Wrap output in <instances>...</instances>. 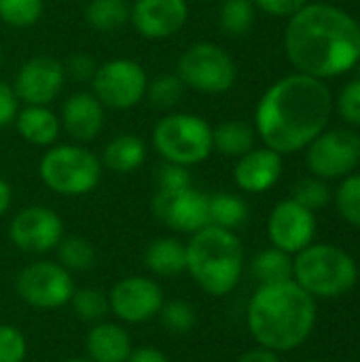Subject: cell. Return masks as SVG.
I'll return each instance as SVG.
<instances>
[{
  "instance_id": "cell-1",
  "label": "cell",
  "mask_w": 360,
  "mask_h": 362,
  "mask_svg": "<svg viewBox=\"0 0 360 362\" xmlns=\"http://www.w3.org/2000/svg\"><path fill=\"white\" fill-rule=\"evenodd\" d=\"M333 112V93L325 81L295 72L282 76L261 95L255 108V132L280 155L306 151L320 136Z\"/></svg>"
},
{
  "instance_id": "cell-2",
  "label": "cell",
  "mask_w": 360,
  "mask_h": 362,
  "mask_svg": "<svg viewBox=\"0 0 360 362\" xmlns=\"http://www.w3.org/2000/svg\"><path fill=\"white\" fill-rule=\"evenodd\" d=\"M284 51L297 72L335 78L360 62V25L350 13L327 2H308L289 17Z\"/></svg>"
},
{
  "instance_id": "cell-3",
  "label": "cell",
  "mask_w": 360,
  "mask_h": 362,
  "mask_svg": "<svg viewBox=\"0 0 360 362\" xmlns=\"http://www.w3.org/2000/svg\"><path fill=\"white\" fill-rule=\"evenodd\" d=\"M316 299L295 280L261 284L246 308V327L257 346L276 354L303 346L316 327Z\"/></svg>"
},
{
  "instance_id": "cell-4",
  "label": "cell",
  "mask_w": 360,
  "mask_h": 362,
  "mask_svg": "<svg viewBox=\"0 0 360 362\" xmlns=\"http://www.w3.org/2000/svg\"><path fill=\"white\" fill-rule=\"evenodd\" d=\"M244 267V246L236 231L206 225L189 235L185 274L191 276L202 293L210 297L233 293L242 280Z\"/></svg>"
},
{
  "instance_id": "cell-5",
  "label": "cell",
  "mask_w": 360,
  "mask_h": 362,
  "mask_svg": "<svg viewBox=\"0 0 360 362\" xmlns=\"http://www.w3.org/2000/svg\"><path fill=\"white\" fill-rule=\"evenodd\" d=\"M293 280L316 301L339 299L359 282L352 255L333 244H310L293 257Z\"/></svg>"
},
{
  "instance_id": "cell-6",
  "label": "cell",
  "mask_w": 360,
  "mask_h": 362,
  "mask_svg": "<svg viewBox=\"0 0 360 362\" xmlns=\"http://www.w3.org/2000/svg\"><path fill=\"white\" fill-rule=\"evenodd\" d=\"M104 174L100 157L79 142L53 144L38 161L42 185L62 197H83L98 189Z\"/></svg>"
},
{
  "instance_id": "cell-7",
  "label": "cell",
  "mask_w": 360,
  "mask_h": 362,
  "mask_svg": "<svg viewBox=\"0 0 360 362\" xmlns=\"http://www.w3.org/2000/svg\"><path fill=\"white\" fill-rule=\"evenodd\" d=\"M157 155L176 165L193 168L212 155V125L193 112H168L153 127Z\"/></svg>"
},
{
  "instance_id": "cell-8",
  "label": "cell",
  "mask_w": 360,
  "mask_h": 362,
  "mask_svg": "<svg viewBox=\"0 0 360 362\" xmlns=\"http://www.w3.org/2000/svg\"><path fill=\"white\" fill-rule=\"evenodd\" d=\"M176 74L185 87L197 93L221 95L233 89L238 81V66L221 45L195 42L178 57Z\"/></svg>"
},
{
  "instance_id": "cell-9",
  "label": "cell",
  "mask_w": 360,
  "mask_h": 362,
  "mask_svg": "<svg viewBox=\"0 0 360 362\" xmlns=\"http://www.w3.org/2000/svg\"><path fill=\"white\" fill-rule=\"evenodd\" d=\"M15 295L34 310H59L70 303L76 286L57 261H34L15 276Z\"/></svg>"
},
{
  "instance_id": "cell-10",
  "label": "cell",
  "mask_w": 360,
  "mask_h": 362,
  "mask_svg": "<svg viewBox=\"0 0 360 362\" xmlns=\"http://www.w3.org/2000/svg\"><path fill=\"white\" fill-rule=\"evenodd\" d=\"M149 74L129 57H115L98 64L91 78V93L110 110H132L144 102Z\"/></svg>"
},
{
  "instance_id": "cell-11",
  "label": "cell",
  "mask_w": 360,
  "mask_h": 362,
  "mask_svg": "<svg viewBox=\"0 0 360 362\" xmlns=\"http://www.w3.org/2000/svg\"><path fill=\"white\" fill-rule=\"evenodd\" d=\"M306 165L323 180L346 178L360 165V134L354 129H325L306 146Z\"/></svg>"
},
{
  "instance_id": "cell-12",
  "label": "cell",
  "mask_w": 360,
  "mask_h": 362,
  "mask_svg": "<svg viewBox=\"0 0 360 362\" xmlns=\"http://www.w3.org/2000/svg\"><path fill=\"white\" fill-rule=\"evenodd\" d=\"M166 295L161 284L151 276H127L108 291L110 314L121 325H144L159 316Z\"/></svg>"
},
{
  "instance_id": "cell-13",
  "label": "cell",
  "mask_w": 360,
  "mask_h": 362,
  "mask_svg": "<svg viewBox=\"0 0 360 362\" xmlns=\"http://www.w3.org/2000/svg\"><path fill=\"white\" fill-rule=\"evenodd\" d=\"M64 235L62 216L47 206H25L8 223L11 244L25 255L53 252Z\"/></svg>"
},
{
  "instance_id": "cell-14",
  "label": "cell",
  "mask_w": 360,
  "mask_h": 362,
  "mask_svg": "<svg viewBox=\"0 0 360 362\" xmlns=\"http://www.w3.org/2000/svg\"><path fill=\"white\" fill-rule=\"evenodd\" d=\"M151 210L163 227L182 235H193L208 225V195L193 185L174 191H155Z\"/></svg>"
},
{
  "instance_id": "cell-15",
  "label": "cell",
  "mask_w": 360,
  "mask_h": 362,
  "mask_svg": "<svg viewBox=\"0 0 360 362\" xmlns=\"http://www.w3.org/2000/svg\"><path fill=\"white\" fill-rule=\"evenodd\" d=\"M64 62L51 55H34L21 64L13 78V91L23 106H49L66 85Z\"/></svg>"
},
{
  "instance_id": "cell-16",
  "label": "cell",
  "mask_w": 360,
  "mask_h": 362,
  "mask_svg": "<svg viewBox=\"0 0 360 362\" xmlns=\"http://www.w3.org/2000/svg\"><path fill=\"white\" fill-rule=\"evenodd\" d=\"M316 229V212L297 204L293 197L278 202L267 218L269 244L293 257L310 244H314Z\"/></svg>"
},
{
  "instance_id": "cell-17",
  "label": "cell",
  "mask_w": 360,
  "mask_h": 362,
  "mask_svg": "<svg viewBox=\"0 0 360 362\" xmlns=\"http://www.w3.org/2000/svg\"><path fill=\"white\" fill-rule=\"evenodd\" d=\"M189 13L187 0H136L129 23L146 40H166L187 25Z\"/></svg>"
},
{
  "instance_id": "cell-18",
  "label": "cell",
  "mask_w": 360,
  "mask_h": 362,
  "mask_svg": "<svg viewBox=\"0 0 360 362\" xmlns=\"http://www.w3.org/2000/svg\"><path fill=\"white\" fill-rule=\"evenodd\" d=\"M104 121L106 108L91 91H74L62 104V132H66L79 144L95 140L104 129Z\"/></svg>"
},
{
  "instance_id": "cell-19",
  "label": "cell",
  "mask_w": 360,
  "mask_h": 362,
  "mask_svg": "<svg viewBox=\"0 0 360 362\" xmlns=\"http://www.w3.org/2000/svg\"><path fill=\"white\" fill-rule=\"evenodd\" d=\"M282 176V155L261 146L252 148L240 159H236L233 168V182L240 187V191L250 195H261L276 187V182Z\"/></svg>"
},
{
  "instance_id": "cell-20",
  "label": "cell",
  "mask_w": 360,
  "mask_h": 362,
  "mask_svg": "<svg viewBox=\"0 0 360 362\" xmlns=\"http://www.w3.org/2000/svg\"><path fill=\"white\" fill-rule=\"evenodd\" d=\"M134 350L132 335L121 322H95L85 337V358L91 362H127Z\"/></svg>"
},
{
  "instance_id": "cell-21",
  "label": "cell",
  "mask_w": 360,
  "mask_h": 362,
  "mask_svg": "<svg viewBox=\"0 0 360 362\" xmlns=\"http://www.w3.org/2000/svg\"><path fill=\"white\" fill-rule=\"evenodd\" d=\"M13 125L28 144L40 148L57 144V138L62 134L59 115H55L49 106H21Z\"/></svg>"
},
{
  "instance_id": "cell-22",
  "label": "cell",
  "mask_w": 360,
  "mask_h": 362,
  "mask_svg": "<svg viewBox=\"0 0 360 362\" xmlns=\"http://www.w3.org/2000/svg\"><path fill=\"white\" fill-rule=\"evenodd\" d=\"M142 261L155 278H178L187 269V244L172 235L155 238L146 244Z\"/></svg>"
},
{
  "instance_id": "cell-23",
  "label": "cell",
  "mask_w": 360,
  "mask_h": 362,
  "mask_svg": "<svg viewBox=\"0 0 360 362\" xmlns=\"http://www.w3.org/2000/svg\"><path fill=\"white\" fill-rule=\"evenodd\" d=\"M146 144L136 134H117L104 146L102 165L115 174H132L146 161Z\"/></svg>"
},
{
  "instance_id": "cell-24",
  "label": "cell",
  "mask_w": 360,
  "mask_h": 362,
  "mask_svg": "<svg viewBox=\"0 0 360 362\" xmlns=\"http://www.w3.org/2000/svg\"><path fill=\"white\" fill-rule=\"evenodd\" d=\"M257 132L244 121H225L212 127V148L229 159H240L255 148Z\"/></svg>"
},
{
  "instance_id": "cell-25",
  "label": "cell",
  "mask_w": 360,
  "mask_h": 362,
  "mask_svg": "<svg viewBox=\"0 0 360 362\" xmlns=\"http://www.w3.org/2000/svg\"><path fill=\"white\" fill-rule=\"evenodd\" d=\"M250 272L261 284H280L293 280V255L278 248H265L250 261Z\"/></svg>"
},
{
  "instance_id": "cell-26",
  "label": "cell",
  "mask_w": 360,
  "mask_h": 362,
  "mask_svg": "<svg viewBox=\"0 0 360 362\" xmlns=\"http://www.w3.org/2000/svg\"><path fill=\"white\" fill-rule=\"evenodd\" d=\"M248 221V206L240 195L214 193L208 195V225L236 231Z\"/></svg>"
},
{
  "instance_id": "cell-27",
  "label": "cell",
  "mask_w": 360,
  "mask_h": 362,
  "mask_svg": "<svg viewBox=\"0 0 360 362\" xmlns=\"http://www.w3.org/2000/svg\"><path fill=\"white\" fill-rule=\"evenodd\" d=\"M83 15L89 28L98 32H115L129 23L132 4L127 0H89Z\"/></svg>"
},
{
  "instance_id": "cell-28",
  "label": "cell",
  "mask_w": 360,
  "mask_h": 362,
  "mask_svg": "<svg viewBox=\"0 0 360 362\" xmlns=\"http://www.w3.org/2000/svg\"><path fill=\"white\" fill-rule=\"evenodd\" d=\"M57 263L66 267L70 274L74 272H89L95 265V248L87 238L81 235H64L62 242L55 248Z\"/></svg>"
},
{
  "instance_id": "cell-29",
  "label": "cell",
  "mask_w": 360,
  "mask_h": 362,
  "mask_svg": "<svg viewBox=\"0 0 360 362\" xmlns=\"http://www.w3.org/2000/svg\"><path fill=\"white\" fill-rule=\"evenodd\" d=\"M185 85L178 78V74H159L155 78H149L144 100L149 102L151 108L155 110H172L174 106L180 104L185 95Z\"/></svg>"
},
{
  "instance_id": "cell-30",
  "label": "cell",
  "mask_w": 360,
  "mask_h": 362,
  "mask_svg": "<svg viewBox=\"0 0 360 362\" xmlns=\"http://www.w3.org/2000/svg\"><path fill=\"white\" fill-rule=\"evenodd\" d=\"M257 6L252 0H223L219 8V25L229 36H244L255 25Z\"/></svg>"
},
{
  "instance_id": "cell-31",
  "label": "cell",
  "mask_w": 360,
  "mask_h": 362,
  "mask_svg": "<svg viewBox=\"0 0 360 362\" xmlns=\"http://www.w3.org/2000/svg\"><path fill=\"white\" fill-rule=\"evenodd\" d=\"M72 305V312L74 316L81 320V322H87V325H95V322H102L108 314H110V308H108V293L100 291V288H76L70 303Z\"/></svg>"
},
{
  "instance_id": "cell-32",
  "label": "cell",
  "mask_w": 360,
  "mask_h": 362,
  "mask_svg": "<svg viewBox=\"0 0 360 362\" xmlns=\"http://www.w3.org/2000/svg\"><path fill=\"white\" fill-rule=\"evenodd\" d=\"M157 318L170 335H187L195 329L197 312L189 301L172 299V301H166L161 305Z\"/></svg>"
},
{
  "instance_id": "cell-33",
  "label": "cell",
  "mask_w": 360,
  "mask_h": 362,
  "mask_svg": "<svg viewBox=\"0 0 360 362\" xmlns=\"http://www.w3.org/2000/svg\"><path fill=\"white\" fill-rule=\"evenodd\" d=\"M42 0H0V21L8 28H32L42 17Z\"/></svg>"
},
{
  "instance_id": "cell-34",
  "label": "cell",
  "mask_w": 360,
  "mask_h": 362,
  "mask_svg": "<svg viewBox=\"0 0 360 362\" xmlns=\"http://www.w3.org/2000/svg\"><path fill=\"white\" fill-rule=\"evenodd\" d=\"M297 204L306 206L312 212H318L323 208H327L333 199V193L327 185V180L316 178V176H308L295 182L293 187V195H291Z\"/></svg>"
},
{
  "instance_id": "cell-35",
  "label": "cell",
  "mask_w": 360,
  "mask_h": 362,
  "mask_svg": "<svg viewBox=\"0 0 360 362\" xmlns=\"http://www.w3.org/2000/svg\"><path fill=\"white\" fill-rule=\"evenodd\" d=\"M335 208L339 216L360 229V174H350L335 191Z\"/></svg>"
},
{
  "instance_id": "cell-36",
  "label": "cell",
  "mask_w": 360,
  "mask_h": 362,
  "mask_svg": "<svg viewBox=\"0 0 360 362\" xmlns=\"http://www.w3.org/2000/svg\"><path fill=\"white\" fill-rule=\"evenodd\" d=\"M28 356V339L15 327L0 322V362H23Z\"/></svg>"
},
{
  "instance_id": "cell-37",
  "label": "cell",
  "mask_w": 360,
  "mask_h": 362,
  "mask_svg": "<svg viewBox=\"0 0 360 362\" xmlns=\"http://www.w3.org/2000/svg\"><path fill=\"white\" fill-rule=\"evenodd\" d=\"M155 182H157V191H174V189L191 187L193 178L189 168L161 161V165L155 170Z\"/></svg>"
},
{
  "instance_id": "cell-38",
  "label": "cell",
  "mask_w": 360,
  "mask_h": 362,
  "mask_svg": "<svg viewBox=\"0 0 360 362\" xmlns=\"http://www.w3.org/2000/svg\"><path fill=\"white\" fill-rule=\"evenodd\" d=\"M335 106H337L339 117H342L346 123H350V125H354V127H360V76L359 78H354V81H350V83L339 91Z\"/></svg>"
},
{
  "instance_id": "cell-39",
  "label": "cell",
  "mask_w": 360,
  "mask_h": 362,
  "mask_svg": "<svg viewBox=\"0 0 360 362\" xmlns=\"http://www.w3.org/2000/svg\"><path fill=\"white\" fill-rule=\"evenodd\" d=\"M64 70H66V76H70L76 83H91V78L98 70V64L87 53H74L64 64Z\"/></svg>"
},
{
  "instance_id": "cell-40",
  "label": "cell",
  "mask_w": 360,
  "mask_h": 362,
  "mask_svg": "<svg viewBox=\"0 0 360 362\" xmlns=\"http://www.w3.org/2000/svg\"><path fill=\"white\" fill-rule=\"evenodd\" d=\"M252 4L274 17H291L308 4V0H252Z\"/></svg>"
},
{
  "instance_id": "cell-41",
  "label": "cell",
  "mask_w": 360,
  "mask_h": 362,
  "mask_svg": "<svg viewBox=\"0 0 360 362\" xmlns=\"http://www.w3.org/2000/svg\"><path fill=\"white\" fill-rule=\"evenodd\" d=\"M19 104L21 102L17 100L13 87L8 83L0 81V129L8 127L15 121V117L19 112Z\"/></svg>"
},
{
  "instance_id": "cell-42",
  "label": "cell",
  "mask_w": 360,
  "mask_h": 362,
  "mask_svg": "<svg viewBox=\"0 0 360 362\" xmlns=\"http://www.w3.org/2000/svg\"><path fill=\"white\" fill-rule=\"evenodd\" d=\"M127 362H172L161 350L153 348V346H140L134 348Z\"/></svg>"
},
{
  "instance_id": "cell-43",
  "label": "cell",
  "mask_w": 360,
  "mask_h": 362,
  "mask_svg": "<svg viewBox=\"0 0 360 362\" xmlns=\"http://www.w3.org/2000/svg\"><path fill=\"white\" fill-rule=\"evenodd\" d=\"M236 362H280V354H276V352H272L267 348L257 346V348L244 352Z\"/></svg>"
},
{
  "instance_id": "cell-44",
  "label": "cell",
  "mask_w": 360,
  "mask_h": 362,
  "mask_svg": "<svg viewBox=\"0 0 360 362\" xmlns=\"http://www.w3.org/2000/svg\"><path fill=\"white\" fill-rule=\"evenodd\" d=\"M11 204H13V189H11V185L0 176V218L8 212Z\"/></svg>"
},
{
  "instance_id": "cell-45",
  "label": "cell",
  "mask_w": 360,
  "mask_h": 362,
  "mask_svg": "<svg viewBox=\"0 0 360 362\" xmlns=\"http://www.w3.org/2000/svg\"><path fill=\"white\" fill-rule=\"evenodd\" d=\"M59 362H91L89 358H85V356H74V358H64V361Z\"/></svg>"
},
{
  "instance_id": "cell-46",
  "label": "cell",
  "mask_w": 360,
  "mask_h": 362,
  "mask_svg": "<svg viewBox=\"0 0 360 362\" xmlns=\"http://www.w3.org/2000/svg\"><path fill=\"white\" fill-rule=\"evenodd\" d=\"M2 62H4V55H2V49H0V66H2Z\"/></svg>"
},
{
  "instance_id": "cell-47",
  "label": "cell",
  "mask_w": 360,
  "mask_h": 362,
  "mask_svg": "<svg viewBox=\"0 0 360 362\" xmlns=\"http://www.w3.org/2000/svg\"><path fill=\"white\" fill-rule=\"evenodd\" d=\"M301 362H325V361H316V358H310V361H301Z\"/></svg>"
},
{
  "instance_id": "cell-48",
  "label": "cell",
  "mask_w": 360,
  "mask_h": 362,
  "mask_svg": "<svg viewBox=\"0 0 360 362\" xmlns=\"http://www.w3.org/2000/svg\"><path fill=\"white\" fill-rule=\"evenodd\" d=\"M359 68H360V62H359Z\"/></svg>"
},
{
  "instance_id": "cell-49",
  "label": "cell",
  "mask_w": 360,
  "mask_h": 362,
  "mask_svg": "<svg viewBox=\"0 0 360 362\" xmlns=\"http://www.w3.org/2000/svg\"><path fill=\"white\" fill-rule=\"evenodd\" d=\"M359 25H360V19H359Z\"/></svg>"
}]
</instances>
